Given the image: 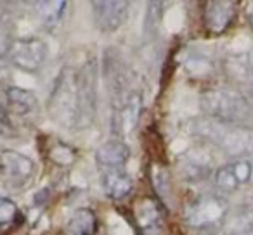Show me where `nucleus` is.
Wrapping results in <instances>:
<instances>
[{
  "label": "nucleus",
  "mask_w": 253,
  "mask_h": 235,
  "mask_svg": "<svg viewBox=\"0 0 253 235\" xmlns=\"http://www.w3.org/2000/svg\"><path fill=\"white\" fill-rule=\"evenodd\" d=\"M194 135L215 144L232 158H246L253 152V130L241 125H231L213 118L194 121Z\"/></svg>",
  "instance_id": "1"
},
{
  "label": "nucleus",
  "mask_w": 253,
  "mask_h": 235,
  "mask_svg": "<svg viewBox=\"0 0 253 235\" xmlns=\"http://www.w3.org/2000/svg\"><path fill=\"white\" fill-rule=\"evenodd\" d=\"M201 107L208 118L231 125H241L252 118V104L243 94L234 90H208L201 95Z\"/></svg>",
  "instance_id": "2"
},
{
  "label": "nucleus",
  "mask_w": 253,
  "mask_h": 235,
  "mask_svg": "<svg viewBox=\"0 0 253 235\" xmlns=\"http://www.w3.org/2000/svg\"><path fill=\"white\" fill-rule=\"evenodd\" d=\"M227 213V202L222 197H205L198 201L189 214V221L194 227H211L224 220Z\"/></svg>",
  "instance_id": "3"
},
{
  "label": "nucleus",
  "mask_w": 253,
  "mask_h": 235,
  "mask_svg": "<svg viewBox=\"0 0 253 235\" xmlns=\"http://www.w3.org/2000/svg\"><path fill=\"white\" fill-rule=\"evenodd\" d=\"M236 2H207L203 11L205 26L211 35H220L236 18Z\"/></svg>",
  "instance_id": "4"
},
{
  "label": "nucleus",
  "mask_w": 253,
  "mask_h": 235,
  "mask_svg": "<svg viewBox=\"0 0 253 235\" xmlns=\"http://www.w3.org/2000/svg\"><path fill=\"white\" fill-rule=\"evenodd\" d=\"M33 171V163L28 158L12 151L0 152V176L12 182H23Z\"/></svg>",
  "instance_id": "5"
},
{
  "label": "nucleus",
  "mask_w": 253,
  "mask_h": 235,
  "mask_svg": "<svg viewBox=\"0 0 253 235\" xmlns=\"http://www.w3.org/2000/svg\"><path fill=\"white\" fill-rule=\"evenodd\" d=\"M45 57V45L40 40H21L14 45L12 59L19 67L33 71Z\"/></svg>",
  "instance_id": "6"
},
{
  "label": "nucleus",
  "mask_w": 253,
  "mask_h": 235,
  "mask_svg": "<svg viewBox=\"0 0 253 235\" xmlns=\"http://www.w3.org/2000/svg\"><path fill=\"white\" fill-rule=\"evenodd\" d=\"M95 21L102 30H116L125 23L128 4L126 2H97L94 4Z\"/></svg>",
  "instance_id": "7"
},
{
  "label": "nucleus",
  "mask_w": 253,
  "mask_h": 235,
  "mask_svg": "<svg viewBox=\"0 0 253 235\" xmlns=\"http://www.w3.org/2000/svg\"><path fill=\"white\" fill-rule=\"evenodd\" d=\"M128 158H130V149L122 140H109L95 151V159L109 168L123 165Z\"/></svg>",
  "instance_id": "8"
},
{
  "label": "nucleus",
  "mask_w": 253,
  "mask_h": 235,
  "mask_svg": "<svg viewBox=\"0 0 253 235\" xmlns=\"http://www.w3.org/2000/svg\"><path fill=\"white\" fill-rule=\"evenodd\" d=\"M225 73L229 74L232 81L248 87V90L253 85V67L250 64L248 54L229 56L227 61H225Z\"/></svg>",
  "instance_id": "9"
},
{
  "label": "nucleus",
  "mask_w": 253,
  "mask_h": 235,
  "mask_svg": "<svg viewBox=\"0 0 253 235\" xmlns=\"http://www.w3.org/2000/svg\"><path fill=\"white\" fill-rule=\"evenodd\" d=\"M104 190L113 199H123L132 192V178L118 168H111L104 175Z\"/></svg>",
  "instance_id": "10"
},
{
  "label": "nucleus",
  "mask_w": 253,
  "mask_h": 235,
  "mask_svg": "<svg viewBox=\"0 0 253 235\" xmlns=\"http://www.w3.org/2000/svg\"><path fill=\"white\" fill-rule=\"evenodd\" d=\"M95 230V216L92 211L82 209L73 216L68 227L70 235H94Z\"/></svg>",
  "instance_id": "11"
},
{
  "label": "nucleus",
  "mask_w": 253,
  "mask_h": 235,
  "mask_svg": "<svg viewBox=\"0 0 253 235\" xmlns=\"http://www.w3.org/2000/svg\"><path fill=\"white\" fill-rule=\"evenodd\" d=\"M215 183L220 190L224 192H234L236 189L239 187V182L234 175V169H232L231 163L229 165H224L217 169L215 173Z\"/></svg>",
  "instance_id": "12"
},
{
  "label": "nucleus",
  "mask_w": 253,
  "mask_h": 235,
  "mask_svg": "<svg viewBox=\"0 0 253 235\" xmlns=\"http://www.w3.org/2000/svg\"><path fill=\"white\" fill-rule=\"evenodd\" d=\"M9 99H11L12 104L25 105L26 111L35 105V97H33L32 92L21 90V88H11V90H9Z\"/></svg>",
  "instance_id": "13"
},
{
  "label": "nucleus",
  "mask_w": 253,
  "mask_h": 235,
  "mask_svg": "<svg viewBox=\"0 0 253 235\" xmlns=\"http://www.w3.org/2000/svg\"><path fill=\"white\" fill-rule=\"evenodd\" d=\"M231 166H232V169H234V175H236V178H238L239 185L252 180L253 166L250 161H246V159H238V161L231 163Z\"/></svg>",
  "instance_id": "14"
},
{
  "label": "nucleus",
  "mask_w": 253,
  "mask_h": 235,
  "mask_svg": "<svg viewBox=\"0 0 253 235\" xmlns=\"http://www.w3.org/2000/svg\"><path fill=\"white\" fill-rule=\"evenodd\" d=\"M16 206L7 199H0V223H7L14 218Z\"/></svg>",
  "instance_id": "15"
},
{
  "label": "nucleus",
  "mask_w": 253,
  "mask_h": 235,
  "mask_svg": "<svg viewBox=\"0 0 253 235\" xmlns=\"http://www.w3.org/2000/svg\"><path fill=\"white\" fill-rule=\"evenodd\" d=\"M232 235H253V220H250L245 227L239 228V230L236 232V234H232Z\"/></svg>",
  "instance_id": "16"
},
{
  "label": "nucleus",
  "mask_w": 253,
  "mask_h": 235,
  "mask_svg": "<svg viewBox=\"0 0 253 235\" xmlns=\"http://www.w3.org/2000/svg\"><path fill=\"white\" fill-rule=\"evenodd\" d=\"M248 25H250V28L253 30V11H252V12H250V14H248Z\"/></svg>",
  "instance_id": "17"
}]
</instances>
